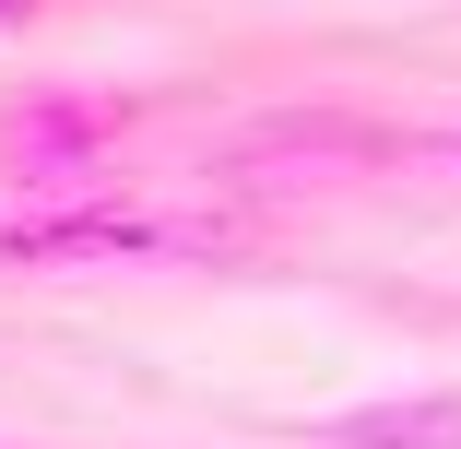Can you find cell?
<instances>
[{
  "label": "cell",
  "instance_id": "6da1fadb",
  "mask_svg": "<svg viewBox=\"0 0 461 449\" xmlns=\"http://www.w3.org/2000/svg\"><path fill=\"white\" fill-rule=\"evenodd\" d=\"M131 130L119 95H83V83H48V95H13L0 107V166L24 177V190H71L83 166H107Z\"/></svg>",
  "mask_w": 461,
  "mask_h": 449
},
{
  "label": "cell",
  "instance_id": "7a4b0ae2",
  "mask_svg": "<svg viewBox=\"0 0 461 449\" xmlns=\"http://www.w3.org/2000/svg\"><path fill=\"white\" fill-rule=\"evenodd\" d=\"M166 225L131 213V202H24V213H0V273H59V260H154Z\"/></svg>",
  "mask_w": 461,
  "mask_h": 449
},
{
  "label": "cell",
  "instance_id": "3957f363",
  "mask_svg": "<svg viewBox=\"0 0 461 449\" xmlns=\"http://www.w3.org/2000/svg\"><path fill=\"white\" fill-rule=\"evenodd\" d=\"M320 449H461V391H391L320 426Z\"/></svg>",
  "mask_w": 461,
  "mask_h": 449
},
{
  "label": "cell",
  "instance_id": "277c9868",
  "mask_svg": "<svg viewBox=\"0 0 461 449\" xmlns=\"http://www.w3.org/2000/svg\"><path fill=\"white\" fill-rule=\"evenodd\" d=\"M24 13H36V0H0V36H13V24H24Z\"/></svg>",
  "mask_w": 461,
  "mask_h": 449
}]
</instances>
